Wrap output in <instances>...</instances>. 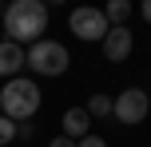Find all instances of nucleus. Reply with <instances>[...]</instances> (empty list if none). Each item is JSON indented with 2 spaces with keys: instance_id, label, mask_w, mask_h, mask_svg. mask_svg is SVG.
I'll return each instance as SVG.
<instances>
[{
  "instance_id": "1",
  "label": "nucleus",
  "mask_w": 151,
  "mask_h": 147,
  "mask_svg": "<svg viewBox=\"0 0 151 147\" xmlns=\"http://www.w3.org/2000/svg\"><path fill=\"white\" fill-rule=\"evenodd\" d=\"M48 28V4L44 0H12L4 8V32L16 44H36Z\"/></svg>"
},
{
  "instance_id": "2",
  "label": "nucleus",
  "mask_w": 151,
  "mask_h": 147,
  "mask_svg": "<svg viewBox=\"0 0 151 147\" xmlns=\"http://www.w3.org/2000/svg\"><path fill=\"white\" fill-rule=\"evenodd\" d=\"M0 111H4L8 119H16V123L32 119L40 111V87L32 84V80H24V76H12L4 84V92H0Z\"/></svg>"
},
{
  "instance_id": "3",
  "label": "nucleus",
  "mask_w": 151,
  "mask_h": 147,
  "mask_svg": "<svg viewBox=\"0 0 151 147\" xmlns=\"http://www.w3.org/2000/svg\"><path fill=\"white\" fill-rule=\"evenodd\" d=\"M68 64H72V56H68V48L60 40H36L28 48V68L36 76H64Z\"/></svg>"
},
{
  "instance_id": "4",
  "label": "nucleus",
  "mask_w": 151,
  "mask_h": 147,
  "mask_svg": "<svg viewBox=\"0 0 151 147\" xmlns=\"http://www.w3.org/2000/svg\"><path fill=\"white\" fill-rule=\"evenodd\" d=\"M68 28H72V36H80V40H99L104 44V36H107V16H104V8H72V16H68Z\"/></svg>"
},
{
  "instance_id": "5",
  "label": "nucleus",
  "mask_w": 151,
  "mask_h": 147,
  "mask_svg": "<svg viewBox=\"0 0 151 147\" xmlns=\"http://www.w3.org/2000/svg\"><path fill=\"white\" fill-rule=\"evenodd\" d=\"M147 111H151V100H147V92H143V87H127V92H119V100H115L111 115L119 119V123L135 127V123H143V119H147Z\"/></svg>"
},
{
  "instance_id": "6",
  "label": "nucleus",
  "mask_w": 151,
  "mask_h": 147,
  "mask_svg": "<svg viewBox=\"0 0 151 147\" xmlns=\"http://www.w3.org/2000/svg\"><path fill=\"white\" fill-rule=\"evenodd\" d=\"M131 44H135V36H131L127 24H111L107 36H104V56H107L111 64H119V60H127V56H131Z\"/></svg>"
},
{
  "instance_id": "7",
  "label": "nucleus",
  "mask_w": 151,
  "mask_h": 147,
  "mask_svg": "<svg viewBox=\"0 0 151 147\" xmlns=\"http://www.w3.org/2000/svg\"><path fill=\"white\" fill-rule=\"evenodd\" d=\"M24 64H28V52H24L16 40H8V36H4V40H0V76L12 80L16 72L24 68Z\"/></svg>"
},
{
  "instance_id": "8",
  "label": "nucleus",
  "mask_w": 151,
  "mask_h": 147,
  "mask_svg": "<svg viewBox=\"0 0 151 147\" xmlns=\"http://www.w3.org/2000/svg\"><path fill=\"white\" fill-rule=\"evenodd\" d=\"M88 123H91L88 108H72V111H64V135H72V139H83V135H88Z\"/></svg>"
},
{
  "instance_id": "9",
  "label": "nucleus",
  "mask_w": 151,
  "mask_h": 147,
  "mask_svg": "<svg viewBox=\"0 0 151 147\" xmlns=\"http://www.w3.org/2000/svg\"><path fill=\"white\" fill-rule=\"evenodd\" d=\"M111 108H115V100H111V95H104V92H96V95L88 100V115H91V119L111 115Z\"/></svg>"
},
{
  "instance_id": "10",
  "label": "nucleus",
  "mask_w": 151,
  "mask_h": 147,
  "mask_svg": "<svg viewBox=\"0 0 151 147\" xmlns=\"http://www.w3.org/2000/svg\"><path fill=\"white\" fill-rule=\"evenodd\" d=\"M104 16H107V24H123L131 16V0H107V4H104Z\"/></svg>"
},
{
  "instance_id": "11",
  "label": "nucleus",
  "mask_w": 151,
  "mask_h": 147,
  "mask_svg": "<svg viewBox=\"0 0 151 147\" xmlns=\"http://www.w3.org/2000/svg\"><path fill=\"white\" fill-rule=\"evenodd\" d=\"M12 139H16V119L0 115V147H4V143H12Z\"/></svg>"
},
{
  "instance_id": "12",
  "label": "nucleus",
  "mask_w": 151,
  "mask_h": 147,
  "mask_svg": "<svg viewBox=\"0 0 151 147\" xmlns=\"http://www.w3.org/2000/svg\"><path fill=\"white\" fill-rule=\"evenodd\" d=\"M76 147H107V143L99 139V135H91V131H88L83 139H76Z\"/></svg>"
},
{
  "instance_id": "13",
  "label": "nucleus",
  "mask_w": 151,
  "mask_h": 147,
  "mask_svg": "<svg viewBox=\"0 0 151 147\" xmlns=\"http://www.w3.org/2000/svg\"><path fill=\"white\" fill-rule=\"evenodd\" d=\"M48 147H76V139H72V135H56Z\"/></svg>"
},
{
  "instance_id": "14",
  "label": "nucleus",
  "mask_w": 151,
  "mask_h": 147,
  "mask_svg": "<svg viewBox=\"0 0 151 147\" xmlns=\"http://www.w3.org/2000/svg\"><path fill=\"white\" fill-rule=\"evenodd\" d=\"M139 12H143V20L151 24V0H143V4H139Z\"/></svg>"
},
{
  "instance_id": "15",
  "label": "nucleus",
  "mask_w": 151,
  "mask_h": 147,
  "mask_svg": "<svg viewBox=\"0 0 151 147\" xmlns=\"http://www.w3.org/2000/svg\"><path fill=\"white\" fill-rule=\"evenodd\" d=\"M4 8H8V4H4V0H0V20H4Z\"/></svg>"
},
{
  "instance_id": "16",
  "label": "nucleus",
  "mask_w": 151,
  "mask_h": 147,
  "mask_svg": "<svg viewBox=\"0 0 151 147\" xmlns=\"http://www.w3.org/2000/svg\"><path fill=\"white\" fill-rule=\"evenodd\" d=\"M44 4H64V0H44Z\"/></svg>"
},
{
  "instance_id": "17",
  "label": "nucleus",
  "mask_w": 151,
  "mask_h": 147,
  "mask_svg": "<svg viewBox=\"0 0 151 147\" xmlns=\"http://www.w3.org/2000/svg\"><path fill=\"white\" fill-rule=\"evenodd\" d=\"M0 115H4V111H0Z\"/></svg>"
}]
</instances>
